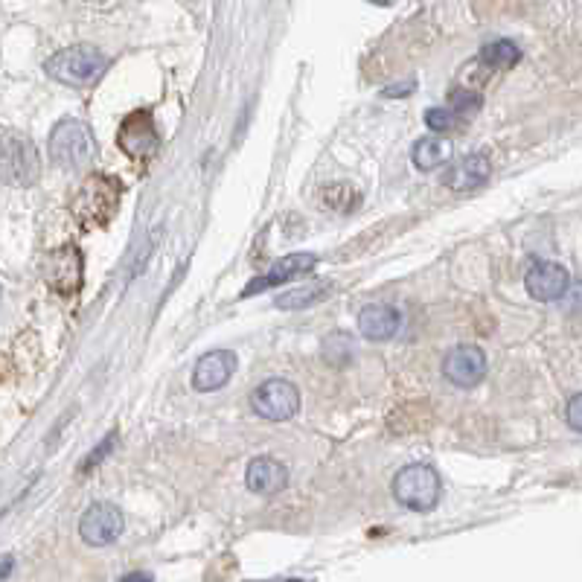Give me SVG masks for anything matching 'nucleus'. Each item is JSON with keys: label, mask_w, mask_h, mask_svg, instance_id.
<instances>
[{"label": "nucleus", "mask_w": 582, "mask_h": 582, "mask_svg": "<svg viewBox=\"0 0 582 582\" xmlns=\"http://www.w3.org/2000/svg\"><path fill=\"white\" fill-rule=\"evenodd\" d=\"M120 198H123V184L117 178L91 175L79 187L70 210H73V216H76L82 230H97V227H105L114 219V213L120 210Z\"/></svg>", "instance_id": "obj_1"}, {"label": "nucleus", "mask_w": 582, "mask_h": 582, "mask_svg": "<svg viewBox=\"0 0 582 582\" xmlns=\"http://www.w3.org/2000/svg\"><path fill=\"white\" fill-rule=\"evenodd\" d=\"M315 265H318V257H312V254H291V257H283L268 274L257 277L248 289L242 291V297H254V294H262V291L274 289V286H283V283H289V280L300 277V274L315 271Z\"/></svg>", "instance_id": "obj_13"}, {"label": "nucleus", "mask_w": 582, "mask_h": 582, "mask_svg": "<svg viewBox=\"0 0 582 582\" xmlns=\"http://www.w3.org/2000/svg\"><path fill=\"white\" fill-rule=\"evenodd\" d=\"M326 294L324 286H312V289H300V291H291V294H283L280 300H277V306L280 309H297V306H312L315 300H321Z\"/></svg>", "instance_id": "obj_20"}, {"label": "nucleus", "mask_w": 582, "mask_h": 582, "mask_svg": "<svg viewBox=\"0 0 582 582\" xmlns=\"http://www.w3.org/2000/svg\"><path fill=\"white\" fill-rule=\"evenodd\" d=\"M123 527H126V521H123L120 507L99 501V504H91L88 513L79 521V536L91 548H105V545H114L120 539Z\"/></svg>", "instance_id": "obj_8"}, {"label": "nucleus", "mask_w": 582, "mask_h": 582, "mask_svg": "<svg viewBox=\"0 0 582 582\" xmlns=\"http://www.w3.org/2000/svg\"><path fill=\"white\" fill-rule=\"evenodd\" d=\"M233 373H236V356L230 350H213L198 358L193 370V388L201 393H213V390L225 388L233 379Z\"/></svg>", "instance_id": "obj_12"}, {"label": "nucleus", "mask_w": 582, "mask_h": 582, "mask_svg": "<svg viewBox=\"0 0 582 582\" xmlns=\"http://www.w3.org/2000/svg\"><path fill=\"white\" fill-rule=\"evenodd\" d=\"M111 59L94 47V44H73V47H65L59 53H53L47 59L44 70L62 82V85H70V88H88L102 79V73L108 70Z\"/></svg>", "instance_id": "obj_2"}, {"label": "nucleus", "mask_w": 582, "mask_h": 582, "mask_svg": "<svg viewBox=\"0 0 582 582\" xmlns=\"http://www.w3.org/2000/svg\"><path fill=\"white\" fill-rule=\"evenodd\" d=\"M265 582H303V580H265Z\"/></svg>", "instance_id": "obj_28"}, {"label": "nucleus", "mask_w": 582, "mask_h": 582, "mask_svg": "<svg viewBox=\"0 0 582 582\" xmlns=\"http://www.w3.org/2000/svg\"><path fill=\"white\" fill-rule=\"evenodd\" d=\"M120 582H155V577L152 574H143V571H131Z\"/></svg>", "instance_id": "obj_26"}, {"label": "nucleus", "mask_w": 582, "mask_h": 582, "mask_svg": "<svg viewBox=\"0 0 582 582\" xmlns=\"http://www.w3.org/2000/svg\"><path fill=\"white\" fill-rule=\"evenodd\" d=\"M251 408L262 420L286 422L300 411V390L289 379H268L251 393Z\"/></svg>", "instance_id": "obj_6"}, {"label": "nucleus", "mask_w": 582, "mask_h": 582, "mask_svg": "<svg viewBox=\"0 0 582 582\" xmlns=\"http://www.w3.org/2000/svg\"><path fill=\"white\" fill-rule=\"evenodd\" d=\"M41 175L35 143L21 131H0V181L9 187H33Z\"/></svg>", "instance_id": "obj_3"}, {"label": "nucleus", "mask_w": 582, "mask_h": 582, "mask_svg": "<svg viewBox=\"0 0 582 582\" xmlns=\"http://www.w3.org/2000/svg\"><path fill=\"white\" fill-rule=\"evenodd\" d=\"M114 440H117V434H108V437H105V440L99 443V449H94V452H91L88 457H85V460H82V472H91L94 466H99V463L105 460V454L114 449Z\"/></svg>", "instance_id": "obj_23"}, {"label": "nucleus", "mask_w": 582, "mask_h": 582, "mask_svg": "<svg viewBox=\"0 0 582 582\" xmlns=\"http://www.w3.org/2000/svg\"><path fill=\"white\" fill-rule=\"evenodd\" d=\"M326 201H329L332 207H338L341 213H350L358 201H361V195L353 193V187H350V184H335V187L326 193Z\"/></svg>", "instance_id": "obj_21"}, {"label": "nucleus", "mask_w": 582, "mask_h": 582, "mask_svg": "<svg viewBox=\"0 0 582 582\" xmlns=\"http://www.w3.org/2000/svg\"><path fill=\"white\" fill-rule=\"evenodd\" d=\"M527 294L539 303H553L559 297H565V291L571 286V274L568 268H562L559 262H536L527 277H524Z\"/></svg>", "instance_id": "obj_10"}, {"label": "nucleus", "mask_w": 582, "mask_h": 582, "mask_svg": "<svg viewBox=\"0 0 582 582\" xmlns=\"http://www.w3.org/2000/svg\"><path fill=\"white\" fill-rule=\"evenodd\" d=\"M402 326V315L396 306L379 303V306H367L358 315V329L367 341H390Z\"/></svg>", "instance_id": "obj_16"}, {"label": "nucleus", "mask_w": 582, "mask_h": 582, "mask_svg": "<svg viewBox=\"0 0 582 582\" xmlns=\"http://www.w3.org/2000/svg\"><path fill=\"white\" fill-rule=\"evenodd\" d=\"M452 158V143L449 140H437V137H422L414 146V166L422 172L437 169L440 163Z\"/></svg>", "instance_id": "obj_17"}, {"label": "nucleus", "mask_w": 582, "mask_h": 582, "mask_svg": "<svg viewBox=\"0 0 582 582\" xmlns=\"http://www.w3.org/2000/svg\"><path fill=\"white\" fill-rule=\"evenodd\" d=\"M117 143L134 161L143 163L155 158V152L161 149V137H158L152 114L149 111H131L117 129Z\"/></svg>", "instance_id": "obj_7"}, {"label": "nucleus", "mask_w": 582, "mask_h": 582, "mask_svg": "<svg viewBox=\"0 0 582 582\" xmlns=\"http://www.w3.org/2000/svg\"><path fill=\"white\" fill-rule=\"evenodd\" d=\"M443 376L452 382L454 388H475L481 385L486 376V356L484 350L472 347V344H460L446 353L443 358Z\"/></svg>", "instance_id": "obj_9"}, {"label": "nucleus", "mask_w": 582, "mask_h": 582, "mask_svg": "<svg viewBox=\"0 0 582 582\" xmlns=\"http://www.w3.org/2000/svg\"><path fill=\"white\" fill-rule=\"evenodd\" d=\"M408 91H414V82H405V85L388 88V91H385V97H408Z\"/></svg>", "instance_id": "obj_25"}, {"label": "nucleus", "mask_w": 582, "mask_h": 582, "mask_svg": "<svg viewBox=\"0 0 582 582\" xmlns=\"http://www.w3.org/2000/svg\"><path fill=\"white\" fill-rule=\"evenodd\" d=\"M425 123L431 131H452L457 126V117L446 105H434V108L425 111Z\"/></svg>", "instance_id": "obj_22"}, {"label": "nucleus", "mask_w": 582, "mask_h": 582, "mask_svg": "<svg viewBox=\"0 0 582 582\" xmlns=\"http://www.w3.org/2000/svg\"><path fill=\"white\" fill-rule=\"evenodd\" d=\"M518 59H521V50L513 41H492L481 50L478 65H484L486 70H510L513 65H518Z\"/></svg>", "instance_id": "obj_18"}, {"label": "nucleus", "mask_w": 582, "mask_h": 582, "mask_svg": "<svg viewBox=\"0 0 582 582\" xmlns=\"http://www.w3.org/2000/svg\"><path fill=\"white\" fill-rule=\"evenodd\" d=\"M245 484L257 495H277L289 484V469L277 457H257L248 466Z\"/></svg>", "instance_id": "obj_15"}, {"label": "nucleus", "mask_w": 582, "mask_h": 582, "mask_svg": "<svg viewBox=\"0 0 582 582\" xmlns=\"http://www.w3.org/2000/svg\"><path fill=\"white\" fill-rule=\"evenodd\" d=\"M492 175V163L486 155H466L460 161H454L446 175H443V184L454 190V193H466V190H475V187H484Z\"/></svg>", "instance_id": "obj_14"}, {"label": "nucleus", "mask_w": 582, "mask_h": 582, "mask_svg": "<svg viewBox=\"0 0 582 582\" xmlns=\"http://www.w3.org/2000/svg\"><path fill=\"white\" fill-rule=\"evenodd\" d=\"M440 495H443V481L437 469L425 463H411L399 469V475L393 478V498L414 513H431L440 504Z\"/></svg>", "instance_id": "obj_4"}, {"label": "nucleus", "mask_w": 582, "mask_h": 582, "mask_svg": "<svg viewBox=\"0 0 582 582\" xmlns=\"http://www.w3.org/2000/svg\"><path fill=\"white\" fill-rule=\"evenodd\" d=\"M50 158L62 169H82L97 158V137L82 120H62L50 131Z\"/></svg>", "instance_id": "obj_5"}, {"label": "nucleus", "mask_w": 582, "mask_h": 582, "mask_svg": "<svg viewBox=\"0 0 582 582\" xmlns=\"http://www.w3.org/2000/svg\"><path fill=\"white\" fill-rule=\"evenodd\" d=\"M449 111H452L457 120H469V117H475L478 111H481V97L475 94V91H466V88H454L452 97H449V105H446Z\"/></svg>", "instance_id": "obj_19"}, {"label": "nucleus", "mask_w": 582, "mask_h": 582, "mask_svg": "<svg viewBox=\"0 0 582 582\" xmlns=\"http://www.w3.org/2000/svg\"><path fill=\"white\" fill-rule=\"evenodd\" d=\"M9 571H12V559H3V562H0V577H6Z\"/></svg>", "instance_id": "obj_27"}, {"label": "nucleus", "mask_w": 582, "mask_h": 582, "mask_svg": "<svg viewBox=\"0 0 582 582\" xmlns=\"http://www.w3.org/2000/svg\"><path fill=\"white\" fill-rule=\"evenodd\" d=\"M82 254H79V248L76 245H65V248H59V251H53L50 257H47V283H50V289L59 291V294H76L79 286H82Z\"/></svg>", "instance_id": "obj_11"}, {"label": "nucleus", "mask_w": 582, "mask_h": 582, "mask_svg": "<svg viewBox=\"0 0 582 582\" xmlns=\"http://www.w3.org/2000/svg\"><path fill=\"white\" fill-rule=\"evenodd\" d=\"M565 420H568V425H571L574 431H580L582 428V396L580 393H574V396L568 399V405H565Z\"/></svg>", "instance_id": "obj_24"}]
</instances>
